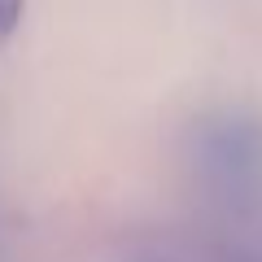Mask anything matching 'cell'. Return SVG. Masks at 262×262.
<instances>
[{
	"instance_id": "1",
	"label": "cell",
	"mask_w": 262,
	"mask_h": 262,
	"mask_svg": "<svg viewBox=\"0 0 262 262\" xmlns=\"http://www.w3.org/2000/svg\"><path fill=\"white\" fill-rule=\"evenodd\" d=\"M22 9H27V0H0V35H9L22 22Z\"/></svg>"
}]
</instances>
